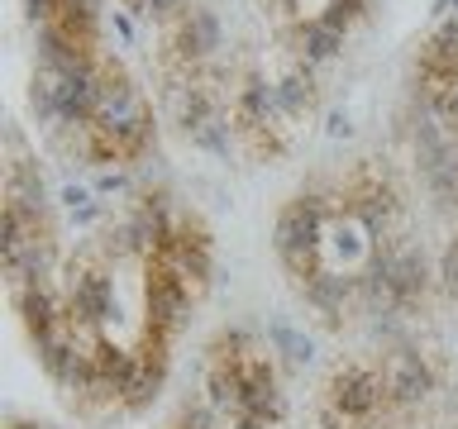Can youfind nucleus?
<instances>
[{
  "instance_id": "8",
  "label": "nucleus",
  "mask_w": 458,
  "mask_h": 429,
  "mask_svg": "<svg viewBox=\"0 0 458 429\" xmlns=\"http://www.w3.org/2000/svg\"><path fill=\"white\" fill-rule=\"evenodd\" d=\"M420 100V96H415ZM425 105H429V114H435V120L449 129V134L458 139V81H449V86H439L435 96H425Z\"/></svg>"
},
{
  "instance_id": "11",
  "label": "nucleus",
  "mask_w": 458,
  "mask_h": 429,
  "mask_svg": "<svg viewBox=\"0 0 458 429\" xmlns=\"http://www.w3.org/2000/svg\"><path fill=\"white\" fill-rule=\"evenodd\" d=\"M420 48H429V53H449V48H458V14L439 20L435 29H429V38L420 43Z\"/></svg>"
},
{
  "instance_id": "3",
  "label": "nucleus",
  "mask_w": 458,
  "mask_h": 429,
  "mask_svg": "<svg viewBox=\"0 0 458 429\" xmlns=\"http://www.w3.org/2000/svg\"><path fill=\"white\" fill-rule=\"evenodd\" d=\"M386 291H392L396 310H415L429 291V263H425V248L411 239L396 243V263H392V277H386Z\"/></svg>"
},
{
  "instance_id": "7",
  "label": "nucleus",
  "mask_w": 458,
  "mask_h": 429,
  "mask_svg": "<svg viewBox=\"0 0 458 429\" xmlns=\"http://www.w3.org/2000/svg\"><path fill=\"white\" fill-rule=\"evenodd\" d=\"M186 139H191L200 153H215V157H225L229 148H234V124H229V114L220 110V114H210V120L200 124L196 134H186Z\"/></svg>"
},
{
  "instance_id": "10",
  "label": "nucleus",
  "mask_w": 458,
  "mask_h": 429,
  "mask_svg": "<svg viewBox=\"0 0 458 429\" xmlns=\"http://www.w3.org/2000/svg\"><path fill=\"white\" fill-rule=\"evenodd\" d=\"M196 5L191 0H143V14H148V20H157V24H177V20H186V14H191Z\"/></svg>"
},
{
  "instance_id": "14",
  "label": "nucleus",
  "mask_w": 458,
  "mask_h": 429,
  "mask_svg": "<svg viewBox=\"0 0 458 429\" xmlns=\"http://www.w3.org/2000/svg\"><path fill=\"white\" fill-rule=\"evenodd\" d=\"M349 129H353L349 110H335V114H329V124H325V134H329V139H349Z\"/></svg>"
},
{
  "instance_id": "9",
  "label": "nucleus",
  "mask_w": 458,
  "mask_h": 429,
  "mask_svg": "<svg viewBox=\"0 0 458 429\" xmlns=\"http://www.w3.org/2000/svg\"><path fill=\"white\" fill-rule=\"evenodd\" d=\"M372 0H325V10H320V20H329L335 29H344L349 34V24H358L368 14Z\"/></svg>"
},
{
  "instance_id": "4",
  "label": "nucleus",
  "mask_w": 458,
  "mask_h": 429,
  "mask_svg": "<svg viewBox=\"0 0 458 429\" xmlns=\"http://www.w3.org/2000/svg\"><path fill=\"white\" fill-rule=\"evenodd\" d=\"M344 38H349V34L335 29L329 20H320V14L286 24V43L301 53V63H335V57L344 53Z\"/></svg>"
},
{
  "instance_id": "6",
  "label": "nucleus",
  "mask_w": 458,
  "mask_h": 429,
  "mask_svg": "<svg viewBox=\"0 0 458 429\" xmlns=\"http://www.w3.org/2000/svg\"><path fill=\"white\" fill-rule=\"evenodd\" d=\"M277 100H282V114H296V120L320 105V81L310 77L306 63L292 67L286 77H277Z\"/></svg>"
},
{
  "instance_id": "15",
  "label": "nucleus",
  "mask_w": 458,
  "mask_h": 429,
  "mask_svg": "<svg viewBox=\"0 0 458 429\" xmlns=\"http://www.w3.org/2000/svg\"><path fill=\"white\" fill-rule=\"evenodd\" d=\"M110 24L120 29V38H124V43H134V24H129V14H114V10H110Z\"/></svg>"
},
{
  "instance_id": "5",
  "label": "nucleus",
  "mask_w": 458,
  "mask_h": 429,
  "mask_svg": "<svg viewBox=\"0 0 458 429\" xmlns=\"http://www.w3.org/2000/svg\"><path fill=\"white\" fill-rule=\"evenodd\" d=\"M167 114L182 134H196L210 114H220V100H215L200 81H167Z\"/></svg>"
},
{
  "instance_id": "1",
  "label": "nucleus",
  "mask_w": 458,
  "mask_h": 429,
  "mask_svg": "<svg viewBox=\"0 0 458 429\" xmlns=\"http://www.w3.org/2000/svg\"><path fill=\"white\" fill-rule=\"evenodd\" d=\"M325 406L344 415L349 425H368L377 420L382 410H392V396H386V382H382V367H368V363H344L329 372L325 382Z\"/></svg>"
},
{
  "instance_id": "13",
  "label": "nucleus",
  "mask_w": 458,
  "mask_h": 429,
  "mask_svg": "<svg viewBox=\"0 0 458 429\" xmlns=\"http://www.w3.org/2000/svg\"><path fill=\"white\" fill-rule=\"evenodd\" d=\"M24 14H29V24H34V29H43V24L57 20V0H24Z\"/></svg>"
},
{
  "instance_id": "16",
  "label": "nucleus",
  "mask_w": 458,
  "mask_h": 429,
  "mask_svg": "<svg viewBox=\"0 0 458 429\" xmlns=\"http://www.w3.org/2000/svg\"><path fill=\"white\" fill-rule=\"evenodd\" d=\"M172 429H191V420H186V415H182V420H177V425H172Z\"/></svg>"
},
{
  "instance_id": "2",
  "label": "nucleus",
  "mask_w": 458,
  "mask_h": 429,
  "mask_svg": "<svg viewBox=\"0 0 458 429\" xmlns=\"http://www.w3.org/2000/svg\"><path fill=\"white\" fill-rule=\"evenodd\" d=\"M382 382H386V396H392V406L396 410H411V406H420V400L435 391V372H429L425 363V353H415V349H392V353H382Z\"/></svg>"
},
{
  "instance_id": "12",
  "label": "nucleus",
  "mask_w": 458,
  "mask_h": 429,
  "mask_svg": "<svg viewBox=\"0 0 458 429\" xmlns=\"http://www.w3.org/2000/svg\"><path fill=\"white\" fill-rule=\"evenodd\" d=\"M439 282H444L449 296H458V234L439 248Z\"/></svg>"
}]
</instances>
